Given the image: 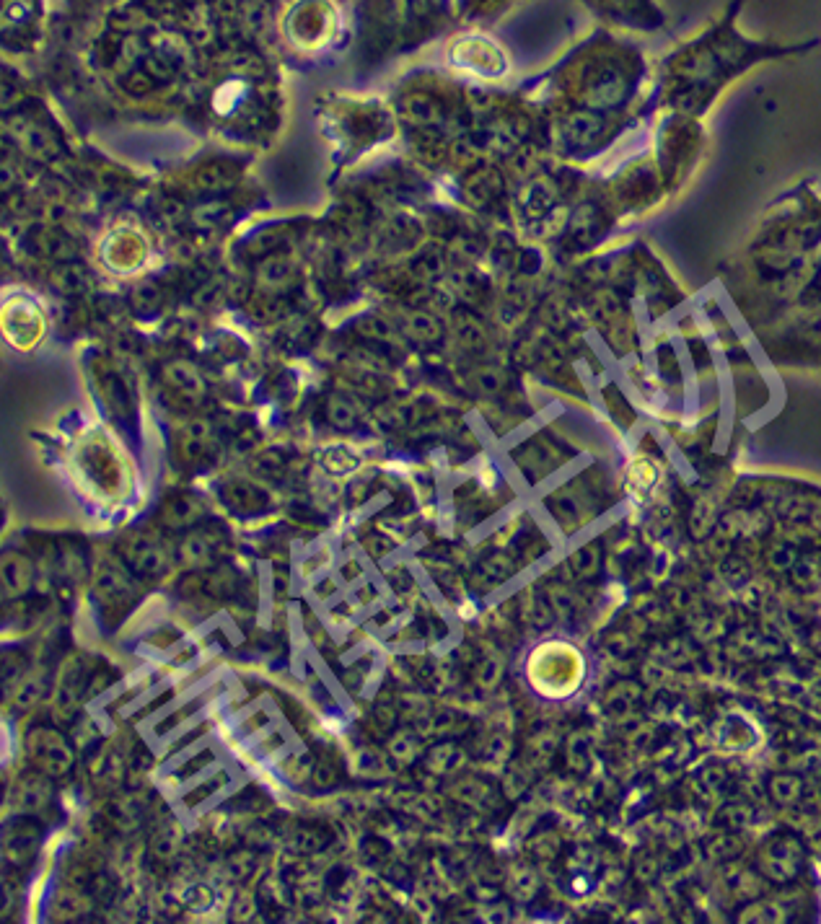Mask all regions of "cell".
<instances>
[{"mask_svg": "<svg viewBox=\"0 0 821 924\" xmlns=\"http://www.w3.org/2000/svg\"><path fill=\"white\" fill-rule=\"evenodd\" d=\"M26 562L24 560H16V557H11V560H6V567H3V575H6V588L11 593H21L26 588V585H29V580H32V570H29V567H26L24 572H19L21 567H24Z\"/></svg>", "mask_w": 821, "mask_h": 924, "instance_id": "cell-2", "label": "cell"}, {"mask_svg": "<svg viewBox=\"0 0 821 924\" xmlns=\"http://www.w3.org/2000/svg\"><path fill=\"white\" fill-rule=\"evenodd\" d=\"M601 8L619 19H627L635 26H656L658 11L653 8L651 0H599Z\"/></svg>", "mask_w": 821, "mask_h": 924, "instance_id": "cell-1", "label": "cell"}, {"mask_svg": "<svg viewBox=\"0 0 821 924\" xmlns=\"http://www.w3.org/2000/svg\"><path fill=\"white\" fill-rule=\"evenodd\" d=\"M174 849H177V839H174V836H166V834H161L156 839V852L161 857H169L171 852H174Z\"/></svg>", "mask_w": 821, "mask_h": 924, "instance_id": "cell-4", "label": "cell"}, {"mask_svg": "<svg viewBox=\"0 0 821 924\" xmlns=\"http://www.w3.org/2000/svg\"><path fill=\"white\" fill-rule=\"evenodd\" d=\"M329 420L340 425V428H350L353 425V412H350V407L342 399H332V404H329Z\"/></svg>", "mask_w": 821, "mask_h": 924, "instance_id": "cell-3", "label": "cell"}]
</instances>
